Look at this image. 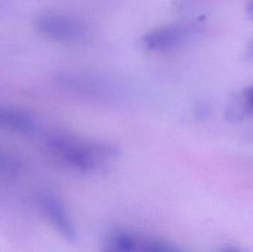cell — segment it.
I'll return each instance as SVG.
<instances>
[{"label":"cell","instance_id":"obj_1","mask_svg":"<svg viewBox=\"0 0 253 252\" xmlns=\"http://www.w3.org/2000/svg\"><path fill=\"white\" fill-rule=\"evenodd\" d=\"M36 23L42 35L59 41L74 39L84 31V27L78 20L59 13H42Z\"/></svg>","mask_w":253,"mask_h":252},{"label":"cell","instance_id":"obj_2","mask_svg":"<svg viewBox=\"0 0 253 252\" xmlns=\"http://www.w3.org/2000/svg\"><path fill=\"white\" fill-rule=\"evenodd\" d=\"M0 127L19 133H30L35 128V120L30 112L21 108L0 105Z\"/></svg>","mask_w":253,"mask_h":252},{"label":"cell","instance_id":"obj_3","mask_svg":"<svg viewBox=\"0 0 253 252\" xmlns=\"http://www.w3.org/2000/svg\"><path fill=\"white\" fill-rule=\"evenodd\" d=\"M43 210L55 227L68 240L74 239V232L71 223L60 203L50 195H44L41 198Z\"/></svg>","mask_w":253,"mask_h":252},{"label":"cell","instance_id":"obj_4","mask_svg":"<svg viewBox=\"0 0 253 252\" xmlns=\"http://www.w3.org/2000/svg\"><path fill=\"white\" fill-rule=\"evenodd\" d=\"M181 30L175 27L162 28L149 34L144 38L147 47L154 50H164L175 46L181 38Z\"/></svg>","mask_w":253,"mask_h":252},{"label":"cell","instance_id":"obj_5","mask_svg":"<svg viewBox=\"0 0 253 252\" xmlns=\"http://www.w3.org/2000/svg\"><path fill=\"white\" fill-rule=\"evenodd\" d=\"M19 164L16 158L6 152L0 151V176L11 178L19 171Z\"/></svg>","mask_w":253,"mask_h":252}]
</instances>
